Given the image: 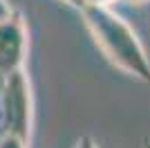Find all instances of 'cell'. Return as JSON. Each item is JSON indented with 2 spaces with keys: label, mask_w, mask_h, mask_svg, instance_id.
Wrapping results in <instances>:
<instances>
[{
  "label": "cell",
  "mask_w": 150,
  "mask_h": 148,
  "mask_svg": "<svg viewBox=\"0 0 150 148\" xmlns=\"http://www.w3.org/2000/svg\"><path fill=\"white\" fill-rule=\"evenodd\" d=\"M74 148H99V146H96V144H94L90 137H81V139L76 142V146H74Z\"/></svg>",
  "instance_id": "cell-6"
},
{
  "label": "cell",
  "mask_w": 150,
  "mask_h": 148,
  "mask_svg": "<svg viewBox=\"0 0 150 148\" xmlns=\"http://www.w3.org/2000/svg\"><path fill=\"white\" fill-rule=\"evenodd\" d=\"M0 148H27V142L16 135H0Z\"/></svg>",
  "instance_id": "cell-4"
},
{
  "label": "cell",
  "mask_w": 150,
  "mask_h": 148,
  "mask_svg": "<svg viewBox=\"0 0 150 148\" xmlns=\"http://www.w3.org/2000/svg\"><path fill=\"white\" fill-rule=\"evenodd\" d=\"M81 14L94 43L108 61L125 74L150 83V58L130 25L110 7L85 5Z\"/></svg>",
  "instance_id": "cell-1"
},
{
  "label": "cell",
  "mask_w": 150,
  "mask_h": 148,
  "mask_svg": "<svg viewBox=\"0 0 150 148\" xmlns=\"http://www.w3.org/2000/svg\"><path fill=\"white\" fill-rule=\"evenodd\" d=\"M117 0H85V5H99V7H110Z\"/></svg>",
  "instance_id": "cell-7"
},
{
  "label": "cell",
  "mask_w": 150,
  "mask_h": 148,
  "mask_svg": "<svg viewBox=\"0 0 150 148\" xmlns=\"http://www.w3.org/2000/svg\"><path fill=\"white\" fill-rule=\"evenodd\" d=\"M34 123V97L25 70L0 79V126L2 135H16L29 142Z\"/></svg>",
  "instance_id": "cell-2"
},
{
  "label": "cell",
  "mask_w": 150,
  "mask_h": 148,
  "mask_svg": "<svg viewBox=\"0 0 150 148\" xmlns=\"http://www.w3.org/2000/svg\"><path fill=\"white\" fill-rule=\"evenodd\" d=\"M61 2H65V5H69V7H76V9H83V7H85V0H61Z\"/></svg>",
  "instance_id": "cell-8"
},
{
  "label": "cell",
  "mask_w": 150,
  "mask_h": 148,
  "mask_svg": "<svg viewBox=\"0 0 150 148\" xmlns=\"http://www.w3.org/2000/svg\"><path fill=\"white\" fill-rule=\"evenodd\" d=\"M128 2H132V5H141V2H148V0H128Z\"/></svg>",
  "instance_id": "cell-9"
},
{
  "label": "cell",
  "mask_w": 150,
  "mask_h": 148,
  "mask_svg": "<svg viewBox=\"0 0 150 148\" xmlns=\"http://www.w3.org/2000/svg\"><path fill=\"white\" fill-rule=\"evenodd\" d=\"M11 11H13V9L9 7V2H7V0H0V23L9 18V16H11Z\"/></svg>",
  "instance_id": "cell-5"
},
{
  "label": "cell",
  "mask_w": 150,
  "mask_h": 148,
  "mask_svg": "<svg viewBox=\"0 0 150 148\" xmlns=\"http://www.w3.org/2000/svg\"><path fill=\"white\" fill-rule=\"evenodd\" d=\"M27 54V25L18 11L0 23V79L23 70Z\"/></svg>",
  "instance_id": "cell-3"
},
{
  "label": "cell",
  "mask_w": 150,
  "mask_h": 148,
  "mask_svg": "<svg viewBox=\"0 0 150 148\" xmlns=\"http://www.w3.org/2000/svg\"><path fill=\"white\" fill-rule=\"evenodd\" d=\"M144 148H150V142H146V146H144Z\"/></svg>",
  "instance_id": "cell-10"
}]
</instances>
